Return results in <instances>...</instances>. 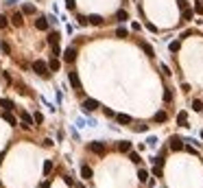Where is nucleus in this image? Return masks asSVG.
<instances>
[{"label":"nucleus","instance_id":"a878e982","mask_svg":"<svg viewBox=\"0 0 203 188\" xmlns=\"http://www.w3.org/2000/svg\"><path fill=\"white\" fill-rule=\"evenodd\" d=\"M0 50H2L5 55H11V46H9L7 42H0Z\"/></svg>","mask_w":203,"mask_h":188},{"label":"nucleus","instance_id":"4be33fe9","mask_svg":"<svg viewBox=\"0 0 203 188\" xmlns=\"http://www.w3.org/2000/svg\"><path fill=\"white\" fill-rule=\"evenodd\" d=\"M59 40H61L59 33H50V35H48V44H50V46H52V44H59Z\"/></svg>","mask_w":203,"mask_h":188},{"label":"nucleus","instance_id":"bb28decb","mask_svg":"<svg viewBox=\"0 0 203 188\" xmlns=\"http://www.w3.org/2000/svg\"><path fill=\"white\" fill-rule=\"evenodd\" d=\"M50 48H52V57H59V55H63V50L59 48V44H52Z\"/></svg>","mask_w":203,"mask_h":188},{"label":"nucleus","instance_id":"393cba45","mask_svg":"<svg viewBox=\"0 0 203 188\" xmlns=\"http://www.w3.org/2000/svg\"><path fill=\"white\" fill-rule=\"evenodd\" d=\"M116 18H118V20H120V22H125V20H129V13L125 11V9H120V11L116 13Z\"/></svg>","mask_w":203,"mask_h":188},{"label":"nucleus","instance_id":"7c9ffc66","mask_svg":"<svg viewBox=\"0 0 203 188\" xmlns=\"http://www.w3.org/2000/svg\"><path fill=\"white\" fill-rule=\"evenodd\" d=\"M116 37H127V29H125V26H118V29H116Z\"/></svg>","mask_w":203,"mask_h":188},{"label":"nucleus","instance_id":"a19ab883","mask_svg":"<svg viewBox=\"0 0 203 188\" xmlns=\"http://www.w3.org/2000/svg\"><path fill=\"white\" fill-rule=\"evenodd\" d=\"M42 120H44V114H40V112H37V114H35V123H42Z\"/></svg>","mask_w":203,"mask_h":188},{"label":"nucleus","instance_id":"cd10ccee","mask_svg":"<svg viewBox=\"0 0 203 188\" xmlns=\"http://www.w3.org/2000/svg\"><path fill=\"white\" fill-rule=\"evenodd\" d=\"M168 48H170V53H177V50L181 48V44H179L177 40H175V42H170V44H168Z\"/></svg>","mask_w":203,"mask_h":188},{"label":"nucleus","instance_id":"f704fd0d","mask_svg":"<svg viewBox=\"0 0 203 188\" xmlns=\"http://www.w3.org/2000/svg\"><path fill=\"white\" fill-rule=\"evenodd\" d=\"M153 175H155V177H162V166H157V164H155V168H153Z\"/></svg>","mask_w":203,"mask_h":188},{"label":"nucleus","instance_id":"2eb2a0df","mask_svg":"<svg viewBox=\"0 0 203 188\" xmlns=\"http://www.w3.org/2000/svg\"><path fill=\"white\" fill-rule=\"evenodd\" d=\"M153 120L155 123H166V120H168V114H166V112H157V114L153 116Z\"/></svg>","mask_w":203,"mask_h":188},{"label":"nucleus","instance_id":"37998d69","mask_svg":"<svg viewBox=\"0 0 203 188\" xmlns=\"http://www.w3.org/2000/svg\"><path fill=\"white\" fill-rule=\"evenodd\" d=\"M42 188H50V186H48V184H42Z\"/></svg>","mask_w":203,"mask_h":188},{"label":"nucleus","instance_id":"f03ea898","mask_svg":"<svg viewBox=\"0 0 203 188\" xmlns=\"http://www.w3.org/2000/svg\"><path fill=\"white\" fill-rule=\"evenodd\" d=\"M87 149H90L92 153H96V155H105V153H107L105 142H90V144H87Z\"/></svg>","mask_w":203,"mask_h":188},{"label":"nucleus","instance_id":"20e7f679","mask_svg":"<svg viewBox=\"0 0 203 188\" xmlns=\"http://www.w3.org/2000/svg\"><path fill=\"white\" fill-rule=\"evenodd\" d=\"M68 81H70L72 90H81V81H79V74H77L75 70H70V72H68Z\"/></svg>","mask_w":203,"mask_h":188},{"label":"nucleus","instance_id":"f257e3e1","mask_svg":"<svg viewBox=\"0 0 203 188\" xmlns=\"http://www.w3.org/2000/svg\"><path fill=\"white\" fill-rule=\"evenodd\" d=\"M33 70H35V74H40V77H48V72H50V68H48V63L46 61H42V59H37L33 63Z\"/></svg>","mask_w":203,"mask_h":188},{"label":"nucleus","instance_id":"39448f33","mask_svg":"<svg viewBox=\"0 0 203 188\" xmlns=\"http://www.w3.org/2000/svg\"><path fill=\"white\" fill-rule=\"evenodd\" d=\"M168 147L173 149V151H181V149H186V144H183V140H181V138H177V136H173V138H170Z\"/></svg>","mask_w":203,"mask_h":188},{"label":"nucleus","instance_id":"ddd939ff","mask_svg":"<svg viewBox=\"0 0 203 188\" xmlns=\"http://www.w3.org/2000/svg\"><path fill=\"white\" fill-rule=\"evenodd\" d=\"M48 68H50V72H57V70L61 68V61H59L57 57H52V59L48 61Z\"/></svg>","mask_w":203,"mask_h":188},{"label":"nucleus","instance_id":"412c9836","mask_svg":"<svg viewBox=\"0 0 203 188\" xmlns=\"http://www.w3.org/2000/svg\"><path fill=\"white\" fill-rule=\"evenodd\" d=\"M22 13H24V15H33V13H35V7H33V5H24V7H22Z\"/></svg>","mask_w":203,"mask_h":188},{"label":"nucleus","instance_id":"6e6552de","mask_svg":"<svg viewBox=\"0 0 203 188\" xmlns=\"http://www.w3.org/2000/svg\"><path fill=\"white\" fill-rule=\"evenodd\" d=\"M35 29L37 31H48V18H37V20H35Z\"/></svg>","mask_w":203,"mask_h":188},{"label":"nucleus","instance_id":"b1692460","mask_svg":"<svg viewBox=\"0 0 203 188\" xmlns=\"http://www.w3.org/2000/svg\"><path fill=\"white\" fill-rule=\"evenodd\" d=\"M50 171H52V160H46L44 162V175H50Z\"/></svg>","mask_w":203,"mask_h":188},{"label":"nucleus","instance_id":"e433bc0d","mask_svg":"<svg viewBox=\"0 0 203 188\" xmlns=\"http://www.w3.org/2000/svg\"><path fill=\"white\" fill-rule=\"evenodd\" d=\"M195 13L203 15V5H201V2H199V5H195Z\"/></svg>","mask_w":203,"mask_h":188},{"label":"nucleus","instance_id":"6ab92c4d","mask_svg":"<svg viewBox=\"0 0 203 188\" xmlns=\"http://www.w3.org/2000/svg\"><path fill=\"white\" fill-rule=\"evenodd\" d=\"M142 50L149 55V57H155V50H153V46L151 44H146V42H142Z\"/></svg>","mask_w":203,"mask_h":188},{"label":"nucleus","instance_id":"dca6fc26","mask_svg":"<svg viewBox=\"0 0 203 188\" xmlns=\"http://www.w3.org/2000/svg\"><path fill=\"white\" fill-rule=\"evenodd\" d=\"M81 177H83V180H90V177H92V168H90L87 164L81 166Z\"/></svg>","mask_w":203,"mask_h":188},{"label":"nucleus","instance_id":"f3484780","mask_svg":"<svg viewBox=\"0 0 203 188\" xmlns=\"http://www.w3.org/2000/svg\"><path fill=\"white\" fill-rule=\"evenodd\" d=\"M87 18H90V24H92V26H100V24H103V18L96 15V13H94V15H87Z\"/></svg>","mask_w":203,"mask_h":188},{"label":"nucleus","instance_id":"423d86ee","mask_svg":"<svg viewBox=\"0 0 203 188\" xmlns=\"http://www.w3.org/2000/svg\"><path fill=\"white\" fill-rule=\"evenodd\" d=\"M20 120H22V127H24V129H31V127H33V123H35V118H33V116H29L26 112H20Z\"/></svg>","mask_w":203,"mask_h":188},{"label":"nucleus","instance_id":"ea45409f","mask_svg":"<svg viewBox=\"0 0 203 188\" xmlns=\"http://www.w3.org/2000/svg\"><path fill=\"white\" fill-rule=\"evenodd\" d=\"M146 29H149L151 33H155V31H157V29H155V24H151V22H146Z\"/></svg>","mask_w":203,"mask_h":188},{"label":"nucleus","instance_id":"58836bf2","mask_svg":"<svg viewBox=\"0 0 203 188\" xmlns=\"http://www.w3.org/2000/svg\"><path fill=\"white\" fill-rule=\"evenodd\" d=\"M155 164H157V166H164V155H157V157H155Z\"/></svg>","mask_w":203,"mask_h":188},{"label":"nucleus","instance_id":"7ed1b4c3","mask_svg":"<svg viewBox=\"0 0 203 188\" xmlns=\"http://www.w3.org/2000/svg\"><path fill=\"white\" fill-rule=\"evenodd\" d=\"M61 57H63V61L72 63V61L77 59V48H75V46H68V48L63 50V55H61Z\"/></svg>","mask_w":203,"mask_h":188},{"label":"nucleus","instance_id":"473e14b6","mask_svg":"<svg viewBox=\"0 0 203 188\" xmlns=\"http://www.w3.org/2000/svg\"><path fill=\"white\" fill-rule=\"evenodd\" d=\"M164 101H166V103L173 101V90H166V92H164Z\"/></svg>","mask_w":203,"mask_h":188},{"label":"nucleus","instance_id":"5701e85b","mask_svg":"<svg viewBox=\"0 0 203 188\" xmlns=\"http://www.w3.org/2000/svg\"><path fill=\"white\" fill-rule=\"evenodd\" d=\"M192 15H195V11H192V9H183V13H181V18H183V20H192Z\"/></svg>","mask_w":203,"mask_h":188},{"label":"nucleus","instance_id":"c756f323","mask_svg":"<svg viewBox=\"0 0 203 188\" xmlns=\"http://www.w3.org/2000/svg\"><path fill=\"white\" fill-rule=\"evenodd\" d=\"M192 109H195V112H201V109H203V103L195 99V101H192Z\"/></svg>","mask_w":203,"mask_h":188},{"label":"nucleus","instance_id":"9d476101","mask_svg":"<svg viewBox=\"0 0 203 188\" xmlns=\"http://www.w3.org/2000/svg\"><path fill=\"white\" fill-rule=\"evenodd\" d=\"M118 151H120V153H129V151H131V142H129V140L118 142Z\"/></svg>","mask_w":203,"mask_h":188},{"label":"nucleus","instance_id":"4c0bfd02","mask_svg":"<svg viewBox=\"0 0 203 188\" xmlns=\"http://www.w3.org/2000/svg\"><path fill=\"white\" fill-rule=\"evenodd\" d=\"M63 182H66L68 186H75V180H72V177H70V175H66V177H63Z\"/></svg>","mask_w":203,"mask_h":188},{"label":"nucleus","instance_id":"1a4fd4ad","mask_svg":"<svg viewBox=\"0 0 203 188\" xmlns=\"http://www.w3.org/2000/svg\"><path fill=\"white\" fill-rule=\"evenodd\" d=\"M22 15H24L22 11H15V13L11 15V22H13L15 26H22V24H24V20H22Z\"/></svg>","mask_w":203,"mask_h":188},{"label":"nucleus","instance_id":"0eeeda50","mask_svg":"<svg viewBox=\"0 0 203 188\" xmlns=\"http://www.w3.org/2000/svg\"><path fill=\"white\" fill-rule=\"evenodd\" d=\"M94 109H98V101H94V99L83 101V112H94Z\"/></svg>","mask_w":203,"mask_h":188},{"label":"nucleus","instance_id":"9b49d317","mask_svg":"<svg viewBox=\"0 0 203 188\" xmlns=\"http://www.w3.org/2000/svg\"><path fill=\"white\" fill-rule=\"evenodd\" d=\"M177 125L188 127V114H186V112H179V114H177Z\"/></svg>","mask_w":203,"mask_h":188},{"label":"nucleus","instance_id":"72a5a7b5","mask_svg":"<svg viewBox=\"0 0 203 188\" xmlns=\"http://www.w3.org/2000/svg\"><path fill=\"white\" fill-rule=\"evenodd\" d=\"M79 24H81V26L90 24V18H85V15H79Z\"/></svg>","mask_w":203,"mask_h":188},{"label":"nucleus","instance_id":"79ce46f5","mask_svg":"<svg viewBox=\"0 0 203 188\" xmlns=\"http://www.w3.org/2000/svg\"><path fill=\"white\" fill-rule=\"evenodd\" d=\"M162 72L166 74V77H168V74H170V70H168V66H164V63H162Z\"/></svg>","mask_w":203,"mask_h":188},{"label":"nucleus","instance_id":"c85d7f7f","mask_svg":"<svg viewBox=\"0 0 203 188\" xmlns=\"http://www.w3.org/2000/svg\"><path fill=\"white\" fill-rule=\"evenodd\" d=\"M129 157H131V162H133V164H140V155H138L135 151H129Z\"/></svg>","mask_w":203,"mask_h":188},{"label":"nucleus","instance_id":"aec40b11","mask_svg":"<svg viewBox=\"0 0 203 188\" xmlns=\"http://www.w3.org/2000/svg\"><path fill=\"white\" fill-rule=\"evenodd\" d=\"M138 180H140V182H149V171H146V168H140V171H138Z\"/></svg>","mask_w":203,"mask_h":188},{"label":"nucleus","instance_id":"2f4dec72","mask_svg":"<svg viewBox=\"0 0 203 188\" xmlns=\"http://www.w3.org/2000/svg\"><path fill=\"white\" fill-rule=\"evenodd\" d=\"M75 7H77L75 0H66V9H68V11H75Z\"/></svg>","mask_w":203,"mask_h":188},{"label":"nucleus","instance_id":"a211bd4d","mask_svg":"<svg viewBox=\"0 0 203 188\" xmlns=\"http://www.w3.org/2000/svg\"><path fill=\"white\" fill-rule=\"evenodd\" d=\"M116 120H118L120 125H129V123H131V116H127V114H118Z\"/></svg>","mask_w":203,"mask_h":188},{"label":"nucleus","instance_id":"4468645a","mask_svg":"<svg viewBox=\"0 0 203 188\" xmlns=\"http://www.w3.org/2000/svg\"><path fill=\"white\" fill-rule=\"evenodd\" d=\"M2 118H5V120H7V123L11 125V127H15V125H17V120H15V116L11 114V112H5V114H2Z\"/></svg>","mask_w":203,"mask_h":188},{"label":"nucleus","instance_id":"c03bdc74","mask_svg":"<svg viewBox=\"0 0 203 188\" xmlns=\"http://www.w3.org/2000/svg\"><path fill=\"white\" fill-rule=\"evenodd\" d=\"M0 162H2V160H0Z\"/></svg>","mask_w":203,"mask_h":188},{"label":"nucleus","instance_id":"f8f14e48","mask_svg":"<svg viewBox=\"0 0 203 188\" xmlns=\"http://www.w3.org/2000/svg\"><path fill=\"white\" fill-rule=\"evenodd\" d=\"M0 107H2L5 112H11L15 105H13V101H9V99H0Z\"/></svg>","mask_w":203,"mask_h":188},{"label":"nucleus","instance_id":"c9c22d12","mask_svg":"<svg viewBox=\"0 0 203 188\" xmlns=\"http://www.w3.org/2000/svg\"><path fill=\"white\" fill-rule=\"evenodd\" d=\"M7 24H9V22H7V18H5V15H0V29H7Z\"/></svg>","mask_w":203,"mask_h":188}]
</instances>
